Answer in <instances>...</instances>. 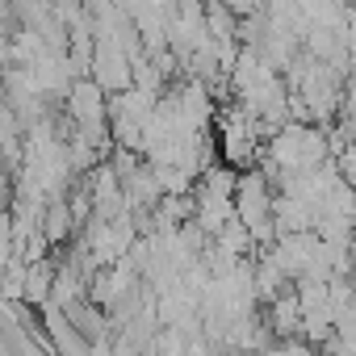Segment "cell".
I'll return each mask as SVG.
<instances>
[{"instance_id": "1", "label": "cell", "mask_w": 356, "mask_h": 356, "mask_svg": "<svg viewBox=\"0 0 356 356\" xmlns=\"http://www.w3.org/2000/svg\"><path fill=\"white\" fill-rule=\"evenodd\" d=\"M348 256H352V268H356V231H352V239H348Z\"/></svg>"}]
</instances>
